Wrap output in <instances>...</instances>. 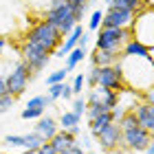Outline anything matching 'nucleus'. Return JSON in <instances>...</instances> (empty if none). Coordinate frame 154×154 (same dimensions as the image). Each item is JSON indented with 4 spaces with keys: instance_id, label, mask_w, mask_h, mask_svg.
<instances>
[{
    "instance_id": "1",
    "label": "nucleus",
    "mask_w": 154,
    "mask_h": 154,
    "mask_svg": "<svg viewBox=\"0 0 154 154\" xmlns=\"http://www.w3.org/2000/svg\"><path fill=\"white\" fill-rule=\"evenodd\" d=\"M44 22L55 26V29L62 33V38H66L68 33L79 24L77 18H75L73 7L68 5L66 0H51V5H48V9L44 13Z\"/></svg>"
},
{
    "instance_id": "2",
    "label": "nucleus",
    "mask_w": 154,
    "mask_h": 154,
    "mask_svg": "<svg viewBox=\"0 0 154 154\" xmlns=\"http://www.w3.org/2000/svg\"><path fill=\"white\" fill-rule=\"evenodd\" d=\"M26 42H33V44L42 46L44 51H48L53 55V51L62 44V33L55 29V26H51L48 22H44V20H40L38 24H33L29 31H26Z\"/></svg>"
},
{
    "instance_id": "3",
    "label": "nucleus",
    "mask_w": 154,
    "mask_h": 154,
    "mask_svg": "<svg viewBox=\"0 0 154 154\" xmlns=\"http://www.w3.org/2000/svg\"><path fill=\"white\" fill-rule=\"evenodd\" d=\"M132 40V29H103L99 26L95 40V48L97 51H112V53H121L123 46Z\"/></svg>"
},
{
    "instance_id": "4",
    "label": "nucleus",
    "mask_w": 154,
    "mask_h": 154,
    "mask_svg": "<svg viewBox=\"0 0 154 154\" xmlns=\"http://www.w3.org/2000/svg\"><path fill=\"white\" fill-rule=\"evenodd\" d=\"M130 29H132V38L152 51L154 48V9L145 7L143 11H139Z\"/></svg>"
},
{
    "instance_id": "5",
    "label": "nucleus",
    "mask_w": 154,
    "mask_h": 154,
    "mask_svg": "<svg viewBox=\"0 0 154 154\" xmlns=\"http://www.w3.org/2000/svg\"><path fill=\"white\" fill-rule=\"evenodd\" d=\"M33 77H35V75H33V71L29 68V64L20 60L18 64H16V68L5 77V79H7V93H9L13 99L20 97L26 90V86L33 82Z\"/></svg>"
},
{
    "instance_id": "6",
    "label": "nucleus",
    "mask_w": 154,
    "mask_h": 154,
    "mask_svg": "<svg viewBox=\"0 0 154 154\" xmlns=\"http://www.w3.org/2000/svg\"><path fill=\"white\" fill-rule=\"evenodd\" d=\"M20 55H22V62L29 64L33 75L42 73L48 66V62H51V53L44 51V48L38 46V44H33V42H26V40H24L22 48H20Z\"/></svg>"
},
{
    "instance_id": "7",
    "label": "nucleus",
    "mask_w": 154,
    "mask_h": 154,
    "mask_svg": "<svg viewBox=\"0 0 154 154\" xmlns=\"http://www.w3.org/2000/svg\"><path fill=\"white\" fill-rule=\"evenodd\" d=\"M97 86L121 93L125 88L123 82V71H121V62L115 66H97Z\"/></svg>"
},
{
    "instance_id": "8",
    "label": "nucleus",
    "mask_w": 154,
    "mask_h": 154,
    "mask_svg": "<svg viewBox=\"0 0 154 154\" xmlns=\"http://www.w3.org/2000/svg\"><path fill=\"white\" fill-rule=\"evenodd\" d=\"M150 143H152V134L148 130H143L141 125H137L132 130H125L121 134V145L132 152H145V148Z\"/></svg>"
},
{
    "instance_id": "9",
    "label": "nucleus",
    "mask_w": 154,
    "mask_h": 154,
    "mask_svg": "<svg viewBox=\"0 0 154 154\" xmlns=\"http://www.w3.org/2000/svg\"><path fill=\"white\" fill-rule=\"evenodd\" d=\"M134 22V13L132 11H121V9H110L103 13L101 26L103 29H130Z\"/></svg>"
},
{
    "instance_id": "10",
    "label": "nucleus",
    "mask_w": 154,
    "mask_h": 154,
    "mask_svg": "<svg viewBox=\"0 0 154 154\" xmlns=\"http://www.w3.org/2000/svg\"><path fill=\"white\" fill-rule=\"evenodd\" d=\"M121 128H119V123L117 121H112L110 125H106L99 134H97L95 139L99 141V145H101V150H106V152H115L119 145H121Z\"/></svg>"
},
{
    "instance_id": "11",
    "label": "nucleus",
    "mask_w": 154,
    "mask_h": 154,
    "mask_svg": "<svg viewBox=\"0 0 154 154\" xmlns=\"http://www.w3.org/2000/svg\"><path fill=\"white\" fill-rule=\"evenodd\" d=\"M86 101H88V103H101L103 108L112 110V108H117L119 93H115V90H108V88H101V86H95V88L88 90Z\"/></svg>"
},
{
    "instance_id": "12",
    "label": "nucleus",
    "mask_w": 154,
    "mask_h": 154,
    "mask_svg": "<svg viewBox=\"0 0 154 154\" xmlns=\"http://www.w3.org/2000/svg\"><path fill=\"white\" fill-rule=\"evenodd\" d=\"M33 132H38V134L44 139V141H51V139L60 132V125H57V121H55L53 117H40Z\"/></svg>"
},
{
    "instance_id": "13",
    "label": "nucleus",
    "mask_w": 154,
    "mask_h": 154,
    "mask_svg": "<svg viewBox=\"0 0 154 154\" xmlns=\"http://www.w3.org/2000/svg\"><path fill=\"white\" fill-rule=\"evenodd\" d=\"M134 115H137V121L139 125H141L143 130H148L150 134L154 137V110L148 106V103H139V106L134 108Z\"/></svg>"
},
{
    "instance_id": "14",
    "label": "nucleus",
    "mask_w": 154,
    "mask_h": 154,
    "mask_svg": "<svg viewBox=\"0 0 154 154\" xmlns=\"http://www.w3.org/2000/svg\"><path fill=\"white\" fill-rule=\"evenodd\" d=\"M55 148V152L57 154H64L68 148H73V145H77V137H73L71 132H66V130H60L57 134H55L51 141H48Z\"/></svg>"
},
{
    "instance_id": "15",
    "label": "nucleus",
    "mask_w": 154,
    "mask_h": 154,
    "mask_svg": "<svg viewBox=\"0 0 154 154\" xmlns=\"http://www.w3.org/2000/svg\"><path fill=\"white\" fill-rule=\"evenodd\" d=\"M93 66H115L119 64V62L123 60V55L121 53H112V51H97L95 48V53H93Z\"/></svg>"
},
{
    "instance_id": "16",
    "label": "nucleus",
    "mask_w": 154,
    "mask_h": 154,
    "mask_svg": "<svg viewBox=\"0 0 154 154\" xmlns=\"http://www.w3.org/2000/svg\"><path fill=\"white\" fill-rule=\"evenodd\" d=\"M121 55H123V57H150V48L143 46L141 42H137L134 38H132L128 44L123 46Z\"/></svg>"
},
{
    "instance_id": "17",
    "label": "nucleus",
    "mask_w": 154,
    "mask_h": 154,
    "mask_svg": "<svg viewBox=\"0 0 154 154\" xmlns=\"http://www.w3.org/2000/svg\"><path fill=\"white\" fill-rule=\"evenodd\" d=\"M110 7H112V9H121V11H132L137 16L139 11L145 9V2L143 0H112Z\"/></svg>"
},
{
    "instance_id": "18",
    "label": "nucleus",
    "mask_w": 154,
    "mask_h": 154,
    "mask_svg": "<svg viewBox=\"0 0 154 154\" xmlns=\"http://www.w3.org/2000/svg\"><path fill=\"white\" fill-rule=\"evenodd\" d=\"M112 121H115V119H112V115H110V112H103V115H99L97 119H90V121H88V130H90V134L97 137L103 128H106V125H110Z\"/></svg>"
},
{
    "instance_id": "19",
    "label": "nucleus",
    "mask_w": 154,
    "mask_h": 154,
    "mask_svg": "<svg viewBox=\"0 0 154 154\" xmlns=\"http://www.w3.org/2000/svg\"><path fill=\"white\" fill-rule=\"evenodd\" d=\"M86 55H88V53H86V48L75 46L73 51L66 55V71H68V73H71V71H75V66L79 64V62H82L84 57H86Z\"/></svg>"
},
{
    "instance_id": "20",
    "label": "nucleus",
    "mask_w": 154,
    "mask_h": 154,
    "mask_svg": "<svg viewBox=\"0 0 154 154\" xmlns=\"http://www.w3.org/2000/svg\"><path fill=\"white\" fill-rule=\"evenodd\" d=\"M79 119L82 117H77L75 112H71V110H64V112L60 115V121H57V125H60V130H71L73 125H79Z\"/></svg>"
},
{
    "instance_id": "21",
    "label": "nucleus",
    "mask_w": 154,
    "mask_h": 154,
    "mask_svg": "<svg viewBox=\"0 0 154 154\" xmlns=\"http://www.w3.org/2000/svg\"><path fill=\"white\" fill-rule=\"evenodd\" d=\"M44 143L46 141L38 134V132H29V134H24V150H35L38 152Z\"/></svg>"
},
{
    "instance_id": "22",
    "label": "nucleus",
    "mask_w": 154,
    "mask_h": 154,
    "mask_svg": "<svg viewBox=\"0 0 154 154\" xmlns=\"http://www.w3.org/2000/svg\"><path fill=\"white\" fill-rule=\"evenodd\" d=\"M117 123H119V128H121V132L137 128V125H139V121H137V115H134V110H132V112H123V117L119 119Z\"/></svg>"
},
{
    "instance_id": "23",
    "label": "nucleus",
    "mask_w": 154,
    "mask_h": 154,
    "mask_svg": "<svg viewBox=\"0 0 154 154\" xmlns=\"http://www.w3.org/2000/svg\"><path fill=\"white\" fill-rule=\"evenodd\" d=\"M48 106H53V99L48 95H38L33 99H29V103H26V108H44V110Z\"/></svg>"
},
{
    "instance_id": "24",
    "label": "nucleus",
    "mask_w": 154,
    "mask_h": 154,
    "mask_svg": "<svg viewBox=\"0 0 154 154\" xmlns=\"http://www.w3.org/2000/svg\"><path fill=\"white\" fill-rule=\"evenodd\" d=\"M66 75H68L66 66H64V68H57V71H53V73H48V75H46V86H53V84H62V82L66 79Z\"/></svg>"
},
{
    "instance_id": "25",
    "label": "nucleus",
    "mask_w": 154,
    "mask_h": 154,
    "mask_svg": "<svg viewBox=\"0 0 154 154\" xmlns=\"http://www.w3.org/2000/svg\"><path fill=\"white\" fill-rule=\"evenodd\" d=\"M71 112H75L77 117H82V115H86V108H88V101L84 99V97H73V101H71Z\"/></svg>"
},
{
    "instance_id": "26",
    "label": "nucleus",
    "mask_w": 154,
    "mask_h": 154,
    "mask_svg": "<svg viewBox=\"0 0 154 154\" xmlns=\"http://www.w3.org/2000/svg\"><path fill=\"white\" fill-rule=\"evenodd\" d=\"M103 112H110L108 108H103L101 103H88V108H86V117H88V121L90 119H97L99 115H103Z\"/></svg>"
},
{
    "instance_id": "27",
    "label": "nucleus",
    "mask_w": 154,
    "mask_h": 154,
    "mask_svg": "<svg viewBox=\"0 0 154 154\" xmlns=\"http://www.w3.org/2000/svg\"><path fill=\"white\" fill-rule=\"evenodd\" d=\"M84 86H86V75H84V73H77V75H75V79L71 82L73 95H75V97H79V95H82V88H84Z\"/></svg>"
},
{
    "instance_id": "28",
    "label": "nucleus",
    "mask_w": 154,
    "mask_h": 154,
    "mask_svg": "<svg viewBox=\"0 0 154 154\" xmlns=\"http://www.w3.org/2000/svg\"><path fill=\"white\" fill-rule=\"evenodd\" d=\"M101 20H103V11L101 9H95L93 13H90V20H88V29L90 31H97L101 26Z\"/></svg>"
},
{
    "instance_id": "29",
    "label": "nucleus",
    "mask_w": 154,
    "mask_h": 154,
    "mask_svg": "<svg viewBox=\"0 0 154 154\" xmlns=\"http://www.w3.org/2000/svg\"><path fill=\"white\" fill-rule=\"evenodd\" d=\"M7 148H24V134H9L5 137Z\"/></svg>"
},
{
    "instance_id": "30",
    "label": "nucleus",
    "mask_w": 154,
    "mask_h": 154,
    "mask_svg": "<svg viewBox=\"0 0 154 154\" xmlns=\"http://www.w3.org/2000/svg\"><path fill=\"white\" fill-rule=\"evenodd\" d=\"M20 117H22L24 121H29V119H40V117H44V108H24Z\"/></svg>"
},
{
    "instance_id": "31",
    "label": "nucleus",
    "mask_w": 154,
    "mask_h": 154,
    "mask_svg": "<svg viewBox=\"0 0 154 154\" xmlns=\"http://www.w3.org/2000/svg\"><path fill=\"white\" fill-rule=\"evenodd\" d=\"M62 88H64V82H62V84H53V86H46V95L55 101V99L62 97Z\"/></svg>"
},
{
    "instance_id": "32",
    "label": "nucleus",
    "mask_w": 154,
    "mask_h": 154,
    "mask_svg": "<svg viewBox=\"0 0 154 154\" xmlns=\"http://www.w3.org/2000/svg\"><path fill=\"white\" fill-rule=\"evenodd\" d=\"M13 103H16V99H13L11 95H2V97H0V115L7 112V110H11Z\"/></svg>"
},
{
    "instance_id": "33",
    "label": "nucleus",
    "mask_w": 154,
    "mask_h": 154,
    "mask_svg": "<svg viewBox=\"0 0 154 154\" xmlns=\"http://www.w3.org/2000/svg\"><path fill=\"white\" fill-rule=\"evenodd\" d=\"M141 101H143V103H148V106L154 110V86L141 93Z\"/></svg>"
},
{
    "instance_id": "34",
    "label": "nucleus",
    "mask_w": 154,
    "mask_h": 154,
    "mask_svg": "<svg viewBox=\"0 0 154 154\" xmlns=\"http://www.w3.org/2000/svg\"><path fill=\"white\" fill-rule=\"evenodd\" d=\"M73 88H71V84H66L64 82V88H62V97H60V99H64V101H73Z\"/></svg>"
},
{
    "instance_id": "35",
    "label": "nucleus",
    "mask_w": 154,
    "mask_h": 154,
    "mask_svg": "<svg viewBox=\"0 0 154 154\" xmlns=\"http://www.w3.org/2000/svg\"><path fill=\"white\" fill-rule=\"evenodd\" d=\"M38 154H57V152H55V148H53V145L46 141V143H44V145H42V148L38 150Z\"/></svg>"
},
{
    "instance_id": "36",
    "label": "nucleus",
    "mask_w": 154,
    "mask_h": 154,
    "mask_svg": "<svg viewBox=\"0 0 154 154\" xmlns=\"http://www.w3.org/2000/svg\"><path fill=\"white\" fill-rule=\"evenodd\" d=\"M73 9H79V7H88V0H66Z\"/></svg>"
},
{
    "instance_id": "37",
    "label": "nucleus",
    "mask_w": 154,
    "mask_h": 154,
    "mask_svg": "<svg viewBox=\"0 0 154 154\" xmlns=\"http://www.w3.org/2000/svg\"><path fill=\"white\" fill-rule=\"evenodd\" d=\"M90 145H93V141H90V134H82V145H79V148H82V150H88Z\"/></svg>"
},
{
    "instance_id": "38",
    "label": "nucleus",
    "mask_w": 154,
    "mask_h": 154,
    "mask_svg": "<svg viewBox=\"0 0 154 154\" xmlns=\"http://www.w3.org/2000/svg\"><path fill=\"white\" fill-rule=\"evenodd\" d=\"M2 95H9V93H7V79L0 75V97H2Z\"/></svg>"
},
{
    "instance_id": "39",
    "label": "nucleus",
    "mask_w": 154,
    "mask_h": 154,
    "mask_svg": "<svg viewBox=\"0 0 154 154\" xmlns=\"http://www.w3.org/2000/svg\"><path fill=\"white\" fill-rule=\"evenodd\" d=\"M64 154H86V152H84V150L79 148V145H73V148H68Z\"/></svg>"
},
{
    "instance_id": "40",
    "label": "nucleus",
    "mask_w": 154,
    "mask_h": 154,
    "mask_svg": "<svg viewBox=\"0 0 154 154\" xmlns=\"http://www.w3.org/2000/svg\"><path fill=\"white\" fill-rule=\"evenodd\" d=\"M9 44V40H7L5 35H0V57H2V51H5V46Z\"/></svg>"
},
{
    "instance_id": "41",
    "label": "nucleus",
    "mask_w": 154,
    "mask_h": 154,
    "mask_svg": "<svg viewBox=\"0 0 154 154\" xmlns=\"http://www.w3.org/2000/svg\"><path fill=\"white\" fill-rule=\"evenodd\" d=\"M145 154H154V139H152V143L145 148Z\"/></svg>"
},
{
    "instance_id": "42",
    "label": "nucleus",
    "mask_w": 154,
    "mask_h": 154,
    "mask_svg": "<svg viewBox=\"0 0 154 154\" xmlns=\"http://www.w3.org/2000/svg\"><path fill=\"white\" fill-rule=\"evenodd\" d=\"M106 2H108V5H110V2H112V0H106Z\"/></svg>"
},
{
    "instance_id": "43",
    "label": "nucleus",
    "mask_w": 154,
    "mask_h": 154,
    "mask_svg": "<svg viewBox=\"0 0 154 154\" xmlns=\"http://www.w3.org/2000/svg\"><path fill=\"white\" fill-rule=\"evenodd\" d=\"M88 154H97V152H88Z\"/></svg>"
},
{
    "instance_id": "44",
    "label": "nucleus",
    "mask_w": 154,
    "mask_h": 154,
    "mask_svg": "<svg viewBox=\"0 0 154 154\" xmlns=\"http://www.w3.org/2000/svg\"><path fill=\"white\" fill-rule=\"evenodd\" d=\"M143 2H145V0H143ZM145 5H148V2H145Z\"/></svg>"
}]
</instances>
